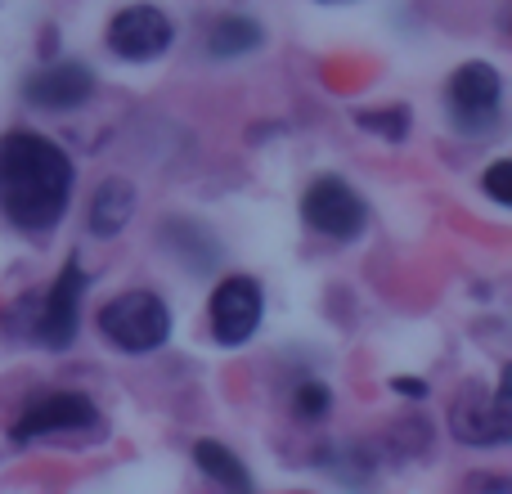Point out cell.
I'll use <instances>...</instances> for the list:
<instances>
[{
  "label": "cell",
  "mask_w": 512,
  "mask_h": 494,
  "mask_svg": "<svg viewBox=\"0 0 512 494\" xmlns=\"http://www.w3.org/2000/svg\"><path fill=\"white\" fill-rule=\"evenodd\" d=\"M360 126H369V131H382V135H391V140H400V135L409 131V113H405V108H387V113H360Z\"/></svg>",
  "instance_id": "cell-15"
},
{
  "label": "cell",
  "mask_w": 512,
  "mask_h": 494,
  "mask_svg": "<svg viewBox=\"0 0 512 494\" xmlns=\"http://www.w3.org/2000/svg\"><path fill=\"white\" fill-rule=\"evenodd\" d=\"M261 310H265V297H261V288H256V279L230 274L225 283H216L212 306H207V315H212V337L221 346H243L256 328H261Z\"/></svg>",
  "instance_id": "cell-6"
},
{
  "label": "cell",
  "mask_w": 512,
  "mask_h": 494,
  "mask_svg": "<svg viewBox=\"0 0 512 494\" xmlns=\"http://www.w3.org/2000/svg\"><path fill=\"white\" fill-rule=\"evenodd\" d=\"M90 90H95V72L77 59H59L27 77V104L50 108V113H68V108L86 104Z\"/></svg>",
  "instance_id": "cell-10"
},
{
  "label": "cell",
  "mask_w": 512,
  "mask_h": 494,
  "mask_svg": "<svg viewBox=\"0 0 512 494\" xmlns=\"http://www.w3.org/2000/svg\"><path fill=\"white\" fill-rule=\"evenodd\" d=\"M396 391H400V396H405V391H409V396H423V382H418V378H396Z\"/></svg>",
  "instance_id": "cell-17"
},
{
  "label": "cell",
  "mask_w": 512,
  "mask_h": 494,
  "mask_svg": "<svg viewBox=\"0 0 512 494\" xmlns=\"http://www.w3.org/2000/svg\"><path fill=\"white\" fill-rule=\"evenodd\" d=\"M81 297H86V270H81V261L72 256V261L63 265V274L54 279V288L41 297V310H32L36 342L50 346V351L72 346V337H77V328H81Z\"/></svg>",
  "instance_id": "cell-4"
},
{
  "label": "cell",
  "mask_w": 512,
  "mask_h": 494,
  "mask_svg": "<svg viewBox=\"0 0 512 494\" xmlns=\"http://www.w3.org/2000/svg\"><path fill=\"white\" fill-rule=\"evenodd\" d=\"M171 36H176L171 32V18L158 5H126L108 23V50L126 63H149L158 54H167Z\"/></svg>",
  "instance_id": "cell-7"
},
{
  "label": "cell",
  "mask_w": 512,
  "mask_h": 494,
  "mask_svg": "<svg viewBox=\"0 0 512 494\" xmlns=\"http://www.w3.org/2000/svg\"><path fill=\"white\" fill-rule=\"evenodd\" d=\"M131 212H135V189L126 180H104L95 189V198H90V230L99 239H113L117 230H126Z\"/></svg>",
  "instance_id": "cell-11"
},
{
  "label": "cell",
  "mask_w": 512,
  "mask_h": 494,
  "mask_svg": "<svg viewBox=\"0 0 512 494\" xmlns=\"http://www.w3.org/2000/svg\"><path fill=\"white\" fill-rule=\"evenodd\" d=\"M256 45H261V27L252 23V18H221V23L212 27V36H207V50H212V59H243V54H252Z\"/></svg>",
  "instance_id": "cell-13"
},
{
  "label": "cell",
  "mask_w": 512,
  "mask_h": 494,
  "mask_svg": "<svg viewBox=\"0 0 512 494\" xmlns=\"http://www.w3.org/2000/svg\"><path fill=\"white\" fill-rule=\"evenodd\" d=\"M99 333L108 337V346H117L126 355H149L158 346H167L171 310L158 292H122L117 301H108L99 310Z\"/></svg>",
  "instance_id": "cell-2"
},
{
  "label": "cell",
  "mask_w": 512,
  "mask_h": 494,
  "mask_svg": "<svg viewBox=\"0 0 512 494\" xmlns=\"http://www.w3.org/2000/svg\"><path fill=\"white\" fill-rule=\"evenodd\" d=\"M450 427H454V436H459V441H468V445H499V441H508V432H512L508 387H499L495 396H490L486 387L468 382V387H463V396L454 400V409H450Z\"/></svg>",
  "instance_id": "cell-8"
},
{
  "label": "cell",
  "mask_w": 512,
  "mask_h": 494,
  "mask_svg": "<svg viewBox=\"0 0 512 494\" xmlns=\"http://www.w3.org/2000/svg\"><path fill=\"white\" fill-rule=\"evenodd\" d=\"M99 423V409L90 396L81 391H54L41 396L18 414L14 423V441H36V436H59V432H86Z\"/></svg>",
  "instance_id": "cell-9"
},
{
  "label": "cell",
  "mask_w": 512,
  "mask_h": 494,
  "mask_svg": "<svg viewBox=\"0 0 512 494\" xmlns=\"http://www.w3.org/2000/svg\"><path fill=\"white\" fill-rule=\"evenodd\" d=\"M508 176H512V162H495V167H490V176H486V194L495 198V203H512Z\"/></svg>",
  "instance_id": "cell-16"
},
{
  "label": "cell",
  "mask_w": 512,
  "mask_h": 494,
  "mask_svg": "<svg viewBox=\"0 0 512 494\" xmlns=\"http://www.w3.org/2000/svg\"><path fill=\"white\" fill-rule=\"evenodd\" d=\"M72 198V162L54 140L32 131L0 135V216L27 234L63 221Z\"/></svg>",
  "instance_id": "cell-1"
},
{
  "label": "cell",
  "mask_w": 512,
  "mask_h": 494,
  "mask_svg": "<svg viewBox=\"0 0 512 494\" xmlns=\"http://www.w3.org/2000/svg\"><path fill=\"white\" fill-rule=\"evenodd\" d=\"M324 5H342V0H324Z\"/></svg>",
  "instance_id": "cell-18"
},
{
  "label": "cell",
  "mask_w": 512,
  "mask_h": 494,
  "mask_svg": "<svg viewBox=\"0 0 512 494\" xmlns=\"http://www.w3.org/2000/svg\"><path fill=\"white\" fill-rule=\"evenodd\" d=\"M328 405H333V396H328L324 382H315V378L297 382V396H292V409H297L301 423H319V418L328 414Z\"/></svg>",
  "instance_id": "cell-14"
},
{
  "label": "cell",
  "mask_w": 512,
  "mask_h": 494,
  "mask_svg": "<svg viewBox=\"0 0 512 494\" xmlns=\"http://www.w3.org/2000/svg\"><path fill=\"white\" fill-rule=\"evenodd\" d=\"M301 216H306V225L315 234L337 239V243L355 239V234L364 230V221H369L364 198L337 176H319L315 185L306 189V198H301Z\"/></svg>",
  "instance_id": "cell-5"
},
{
  "label": "cell",
  "mask_w": 512,
  "mask_h": 494,
  "mask_svg": "<svg viewBox=\"0 0 512 494\" xmlns=\"http://www.w3.org/2000/svg\"><path fill=\"white\" fill-rule=\"evenodd\" d=\"M445 108L463 135H490L504 113V77L490 63H463L445 86Z\"/></svg>",
  "instance_id": "cell-3"
},
{
  "label": "cell",
  "mask_w": 512,
  "mask_h": 494,
  "mask_svg": "<svg viewBox=\"0 0 512 494\" xmlns=\"http://www.w3.org/2000/svg\"><path fill=\"white\" fill-rule=\"evenodd\" d=\"M194 463L203 468L207 481H216V486H225V490H252V472L243 468L239 454L225 450V445L198 441V445H194Z\"/></svg>",
  "instance_id": "cell-12"
}]
</instances>
